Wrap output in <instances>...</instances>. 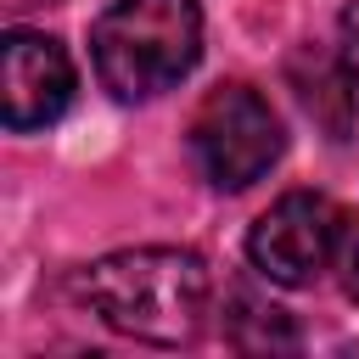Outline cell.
Listing matches in <instances>:
<instances>
[{"instance_id":"8","label":"cell","mask_w":359,"mask_h":359,"mask_svg":"<svg viewBox=\"0 0 359 359\" xmlns=\"http://www.w3.org/2000/svg\"><path fill=\"white\" fill-rule=\"evenodd\" d=\"M337 269H342L348 297H359V224H342V241H337Z\"/></svg>"},{"instance_id":"5","label":"cell","mask_w":359,"mask_h":359,"mask_svg":"<svg viewBox=\"0 0 359 359\" xmlns=\"http://www.w3.org/2000/svg\"><path fill=\"white\" fill-rule=\"evenodd\" d=\"M0 101H6V129H45L67 112L73 101V62L62 39L11 28L0 39Z\"/></svg>"},{"instance_id":"1","label":"cell","mask_w":359,"mask_h":359,"mask_svg":"<svg viewBox=\"0 0 359 359\" xmlns=\"http://www.w3.org/2000/svg\"><path fill=\"white\" fill-rule=\"evenodd\" d=\"M79 297L112 331L135 342L180 348V342H196V331L208 325L213 280H208V264L185 247H129L90 264L79 280Z\"/></svg>"},{"instance_id":"7","label":"cell","mask_w":359,"mask_h":359,"mask_svg":"<svg viewBox=\"0 0 359 359\" xmlns=\"http://www.w3.org/2000/svg\"><path fill=\"white\" fill-rule=\"evenodd\" d=\"M224 337H230L241 353H292V348H297L292 314L275 309V303H264V297L247 292V286H236V292L224 297Z\"/></svg>"},{"instance_id":"3","label":"cell","mask_w":359,"mask_h":359,"mask_svg":"<svg viewBox=\"0 0 359 359\" xmlns=\"http://www.w3.org/2000/svg\"><path fill=\"white\" fill-rule=\"evenodd\" d=\"M280 146L275 107L247 84H213L191 112V157L213 191H247L275 168Z\"/></svg>"},{"instance_id":"9","label":"cell","mask_w":359,"mask_h":359,"mask_svg":"<svg viewBox=\"0 0 359 359\" xmlns=\"http://www.w3.org/2000/svg\"><path fill=\"white\" fill-rule=\"evenodd\" d=\"M342 56L359 67V0H348V11H342Z\"/></svg>"},{"instance_id":"6","label":"cell","mask_w":359,"mask_h":359,"mask_svg":"<svg viewBox=\"0 0 359 359\" xmlns=\"http://www.w3.org/2000/svg\"><path fill=\"white\" fill-rule=\"evenodd\" d=\"M286 79L303 101V112L331 135V140H348L353 123H359V67L337 50H314L303 45L292 62H286Z\"/></svg>"},{"instance_id":"4","label":"cell","mask_w":359,"mask_h":359,"mask_svg":"<svg viewBox=\"0 0 359 359\" xmlns=\"http://www.w3.org/2000/svg\"><path fill=\"white\" fill-rule=\"evenodd\" d=\"M342 213L314 196V191H286L269 213H258V224L247 230V258L258 275H269L275 286H314V275L337 258L342 241Z\"/></svg>"},{"instance_id":"2","label":"cell","mask_w":359,"mask_h":359,"mask_svg":"<svg viewBox=\"0 0 359 359\" xmlns=\"http://www.w3.org/2000/svg\"><path fill=\"white\" fill-rule=\"evenodd\" d=\"M90 50L118 101H151L196 67L202 11L196 0H112L90 28Z\"/></svg>"}]
</instances>
